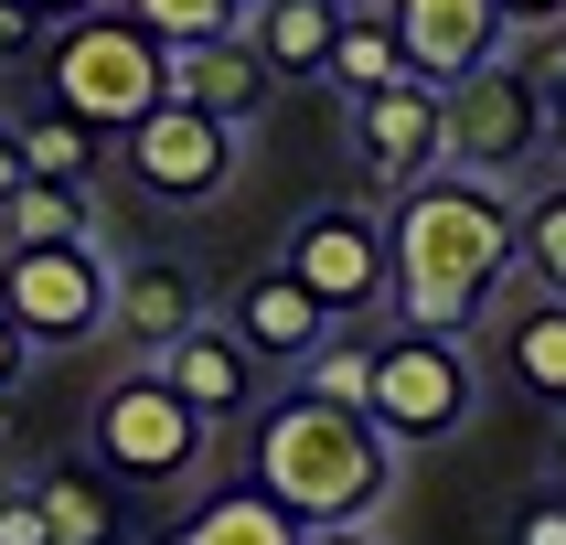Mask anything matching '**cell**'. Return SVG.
Listing matches in <instances>:
<instances>
[{"label":"cell","mask_w":566,"mask_h":545,"mask_svg":"<svg viewBox=\"0 0 566 545\" xmlns=\"http://www.w3.org/2000/svg\"><path fill=\"white\" fill-rule=\"evenodd\" d=\"M385 214H396V321L449 343L492 332V311L524 289V182L428 171Z\"/></svg>","instance_id":"cell-1"},{"label":"cell","mask_w":566,"mask_h":545,"mask_svg":"<svg viewBox=\"0 0 566 545\" xmlns=\"http://www.w3.org/2000/svg\"><path fill=\"white\" fill-rule=\"evenodd\" d=\"M396 460L407 449L375 428V407H343L321 385H289L256 417V481L279 492L300 524H375L396 503Z\"/></svg>","instance_id":"cell-2"},{"label":"cell","mask_w":566,"mask_h":545,"mask_svg":"<svg viewBox=\"0 0 566 545\" xmlns=\"http://www.w3.org/2000/svg\"><path fill=\"white\" fill-rule=\"evenodd\" d=\"M43 96L75 107L86 128H107V139H128V128L171 96V43L107 0L86 22H54V43H43Z\"/></svg>","instance_id":"cell-3"},{"label":"cell","mask_w":566,"mask_h":545,"mask_svg":"<svg viewBox=\"0 0 566 545\" xmlns=\"http://www.w3.org/2000/svg\"><path fill=\"white\" fill-rule=\"evenodd\" d=\"M545 128H556V86L545 64L513 43L481 75L449 86V171H492V182H535L545 171Z\"/></svg>","instance_id":"cell-4"},{"label":"cell","mask_w":566,"mask_h":545,"mask_svg":"<svg viewBox=\"0 0 566 545\" xmlns=\"http://www.w3.org/2000/svg\"><path fill=\"white\" fill-rule=\"evenodd\" d=\"M86 449L128 481V492H182V481L214 460V417L182 407V396L139 364V375H118L107 396H96V439Z\"/></svg>","instance_id":"cell-5"},{"label":"cell","mask_w":566,"mask_h":545,"mask_svg":"<svg viewBox=\"0 0 566 545\" xmlns=\"http://www.w3.org/2000/svg\"><path fill=\"white\" fill-rule=\"evenodd\" d=\"M471 407H481V364H471V343H449V332H385V375H375V428L396 449H439V439H460L471 428Z\"/></svg>","instance_id":"cell-6"},{"label":"cell","mask_w":566,"mask_h":545,"mask_svg":"<svg viewBox=\"0 0 566 545\" xmlns=\"http://www.w3.org/2000/svg\"><path fill=\"white\" fill-rule=\"evenodd\" d=\"M0 311L43 353L96 343L118 321V268H107V247H0Z\"/></svg>","instance_id":"cell-7"},{"label":"cell","mask_w":566,"mask_h":545,"mask_svg":"<svg viewBox=\"0 0 566 545\" xmlns=\"http://www.w3.org/2000/svg\"><path fill=\"white\" fill-rule=\"evenodd\" d=\"M289 268L321 289L332 321H375L396 311V214H364V203H311L289 224Z\"/></svg>","instance_id":"cell-8"},{"label":"cell","mask_w":566,"mask_h":545,"mask_svg":"<svg viewBox=\"0 0 566 545\" xmlns=\"http://www.w3.org/2000/svg\"><path fill=\"white\" fill-rule=\"evenodd\" d=\"M118 171L150 192V203H214V192H235V171H247V128L214 118V107L160 96L150 118L118 139Z\"/></svg>","instance_id":"cell-9"},{"label":"cell","mask_w":566,"mask_h":545,"mask_svg":"<svg viewBox=\"0 0 566 545\" xmlns=\"http://www.w3.org/2000/svg\"><path fill=\"white\" fill-rule=\"evenodd\" d=\"M353 150H364V171H375L385 192L428 182V171H449V86H428V75H407V86H385L353 107Z\"/></svg>","instance_id":"cell-10"},{"label":"cell","mask_w":566,"mask_h":545,"mask_svg":"<svg viewBox=\"0 0 566 545\" xmlns=\"http://www.w3.org/2000/svg\"><path fill=\"white\" fill-rule=\"evenodd\" d=\"M385 11H396L407 64L428 75V86H460V75H481L492 54H513V43H524L503 0H385Z\"/></svg>","instance_id":"cell-11"},{"label":"cell","mask_w":566,"mask_h":545,"mask_svg":"<svg viewBox=\"0 0 566 545\" xmlns=\"http://www.w3.org/2000/svg\"><path fill=\"white\" fill-rule=\"evenodd\" d=\"M224 321H235V332H247V353L256 364H289V375H300V364H311L321 343H332V332H343V321L321 311V289L300 279V268H256L247 289H235V300H224Z\"/></svg>","instance_id":"cell-12"},{"label":"cell","mask_w":566,"mask_h":545,"mask_svg":"<svg viewBox=\"0 0 566 545\" xmlns=\"http://www.w3.org/2000/svg\"><path fill=\"white\" fill-rule=\"evenodd\" d=\"M492 364H503V385L524 396V407L566 417V300L556 289H513L503 311H492Z\"/></svg>","instance_id":"cell-13"},{"label":"cell","mask_w":566,"mask_h":545,"mask_svg":"<svg viewBox=\"0 0 566 545\" xmlns=\"http://www.w3.org/2000/svg\"><path fill=\"white\" fill-rule=\"evenodd\" d=\"M150 375L171 385L182 407H203V417L224 428V417H247V407H256V375H268V364L247 353V332H235V321H192L182 343H160V353H150Z\"/></svg>","instance_id":"cell-14"},{"label":"cell","mask_w":566,"mask_h":545,"mask_svg":"<svg viewBox=\"0 0 566 545\" xmlns=\"http://www.w3.org/2000/svg\"><path fill=\"white\" fill-rule=\"evenodd\" d=\"M268 86H279V64L256 54V32H214V43H182L171 54V96L182 107H214V118H268Z\"/></svg>","instance_id":"cell-15"},{"label":"cell","mask_w":566,"mask_h":545,"mask_svg":"<svg viewBox=\"0 0 566 545\" xmlns=\"http://www.w3.org/2000/svg\"><path fill=\"white\" fill-rule=\"evenodd\" d=\"M43 513H54V545H128V481L96 460V449H64L32 471Z\"/></svg>","instance_id":"cell-16"},{"label":"cell","mask_w":566,"mask_h":545,"mask_svg":"<svg viewBox=\"0 0 566 545\" xmlns=\"http://www.w3.org/2000/svg\"><path fill=\"white\" fill-rule=\"evenodd\" d=\"M192 321H214V311H203V279H192L182 256H139V268H118V321H107V332H118L139 364H150L160 343H182Z\"/></svg>","instance_id":"cell-17"},{"label":"cell","mask_w":566,"mask_h":545,"mask_svg":"<svg viewBox=\"0 0 566 545\" xmlns=\"http://www.w3.org/2000/svg\"><path fill=\"white\" fill-rule=\"evenodd\" d=\"M311 524L256 481V492H214V503H192L182 524H160V545H300Z\"/></svg>","instance_id":"cell-18"},{"label":"cell","mask_w":566,"mask_h":545,"mask_svg":"<svg viewBox=\"0 0 566 545\" xmlns=\"http://www.w3.org/2000/svg\"><path fill=\"white\" fill-rule=\"evenodd\" d=\"M407 75H417V64H407V32H396V11H353L343 43H332V75H321V86L343 96V107H364V96L407 86Z\"/></svg>","instance_id":"cell-19"},{"label":"cell","mask_w":566,"mask_h":545,"mask_svg":"<svg viewBox=\"0 0 566 545\" xmlns=\"http://www.w3.org/2000/svg\"><path fill=\"white\" fill-rule=\"evenodd\" d=\"M0 247H96V182H43L32 171L0 203Z\"/></svg>","instance_id":"cell-20"},{"label":"cell","mask_w":566,"mask_h":545,"mask_svg":"<svg viewBox=\"0 0 566 545\" xmlns=\"http://www.w3.org/2000/svg\"><path fill=\"white\" fill-rule=\"evenodd\" d=\"M343 0H268V11H256V54L279 64V75H332V43H343Z\"/></svg>","instance_id":"cell-21"},{"label":"cell","mask_w":566,"mask_h":545,"mask_svg":"<svg viewBox=\"0 0 566 545\" xmlns=\"http://www.w3.org/2000/svg\"><path fill=\"white\" fill-rule=\"evenodd\" d=\"M107 150H118V139H107V128H86L75 107H54V96H43V107H22V160L43 171V182H96V160H107Z\"/></svg>","instance_id":"cell-22"},{"label":"cell","mask_w":566,"mask_h":545,"mask_svg":"<svg viewBox=\"0 0 566 545\" xmlns=\"http://www.w3.org/2000/svg\"><path fill=\"white\" fill-rule=\"evenodd\" d=\"M375 375H385V332H364V321H343V332L300 364V385L343 396V407H375Z\"/></svg>","instance_id":"cell-23"},{"label":"cell","mask_w":566,"mask_h":545,"mask_svg":"<svg viewBox=\"0 0 566 545\" xmlns=\"http://www.w3.org/2000/svg\"><path fill=\"white\" fill-rule=\"evenodd\" d=\"M524 279L566 300V171H535L524 182Z\"/></svg>","instance_id":"cell-24"},{"label":"cell","mask_w":566,"mask_h":545,"mask_svg":"<svg viewBox=\"0 0 566 545\" xmlns=\"http://www.w3.org/2000/svg\"><path fill=\"white\" fill-rule=\"evenodd\" d=\"M118 11H128V22H150L171 54H182V43H214V32H247V22H256L247 0H118Z\"/></svg>","instance_id":"cell-25"},{"label":"cell","mask_w":566,"mask_h":545,"mask_svg":"<svg viewBox=\"0 0 566 545\" xmlns=\"http://www.w3.org/2000/svg\"><path fill=\"white\" fill-rule=\"evenodd\" d=\"M524 54L545 64V86H556V128H545V171H566V32H524Z\"/></svg>","instance_id":"cell-26"},{"label":"cell","mask_w":566,"mask_h":545,"mask_svg":"<svg viewBox=\"0 0 566 545\" xmlns=\"http://www.w3.org/2000/svg\"><path fill=\"white\" fill-rule=\"evenodd\" d=\"M0 545H54V513H43V492H32V481H11V492H0Z\"/></svg>","instance_id":"cell-27"},{"label":"cell","mask_w":566,"mask_h":545,"mask_svg":"<svg viewBox=\"0 0 566 545\" xmlns=\"http://www.w3.org/2000/svg\"><path fill=\"white\" fill-rule=\"evenodd\" d=\"M503 545H566V492H556V481H545L535 503H513V535Z\"/></svg>","instance_id":"cell-28"},{"label":"cell","mask_w":566,"mask_h":545,"mask_svg":"<svg viewBox=\"0 0 566 545\" xmlns=\"http://www.w3.org/2000/svg\"><path fill=\"white\" fill-rule=\"evenodd\" d=\"M43 43V0H0V64H22Z\"/></svg>","instance_id":"cell-29"},{"label":"cell","mask_w":566,"mask_h":545,"mask_svg":"<svg viewBox=\"0 0 566 545\" xmlns=\"http://www.w3.org/2000/svg\"><path fill=\"white\" fill-rule=\"evenodd\" d=\"M32 353H43V343H32L22 321L0 311V396H11V385H22V375H32Z\"/></svg>","instance_id":"cell-30"},{"label":"cell","mask_w":566,"mask_h":545,"mask_svg":"<svg viewBox=\"0 0 566 545\" xmlns=\"http://www.w3.org/2000/svg\"><path fill=\"white\" fill-rule=\"evenodd\" d=\"M32 182V160H22V118H11V107H0V203H11V192Z\"/></svg>","instance_id":"cell-31"},{"label":"cell","mask_w":566,"mask_h":545,"mask_svg":"<svg viewBox=\"0 0 566 545\" xmlns=\"http://www.w3.org/2000/svg\"><path fill=\"white\" fill-rule=\"evenodd\" d=\"M513 32H566V0H503Z\"/></svg>","instance_id":"cell-32"},{"label":"cell","mask_w":566,"mask_h":545,"mask_svg":"<svg viewBox=\"0 0 566 545\" xmlns=\"http://www.w3.org/2000/svg\"><path fill=\"white\" fill-rule=\"evenodd\" d=\"M300 545H385V524H311Z\"/></svg>","instance_id":"cell-33"},{"label":"cell","mask_w":566,"mask_h":545,"mask_svg":"<svg viewBox=\"0 0 566 545\" xmlns=\"http://www.w3.org/2000/svg\"><path fill=\"white\" fill-rule=\"evenodd\" d=\"M86 11H107V0H43V22H86Z\"/></svg>","instance_id":"cell-34"},{"label":"cell","mask_w":566,"mask_h":545,"mask_svg":"<svg viewBox=\"0 0 566 545\" xmlns=\"http://www.w3.org/2000/svg\"><path fill=\"white\" fill-rule=\"evenodd\" d=\"M545 481H556V492H566V428H556V460H545Z\"/></svg>","instance_id":"cell-35"},{"label":"cell","mask_w":566,"mask_h":545,"mask_svg":"<svg viewBox=\"0 0 566 545\" xmlns=\"http://www.w3.org/2000/svg\"><path fill=\"white\" fill-rule=\"evenodd\" d=\"M343 11H385V0H343Z\"/></svg>","instance_id":"cell-36"}]
</instances>
